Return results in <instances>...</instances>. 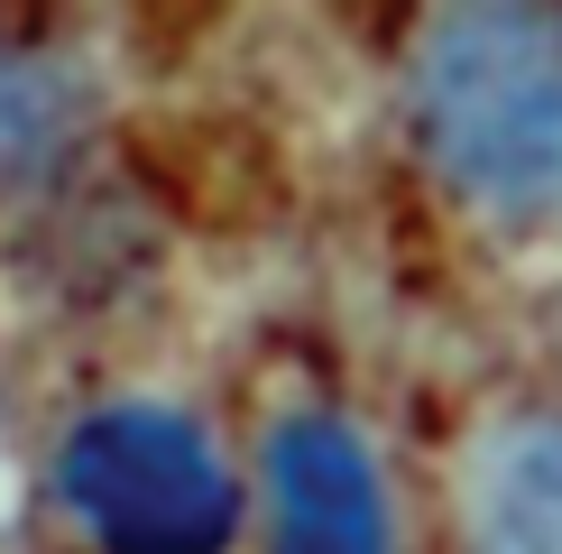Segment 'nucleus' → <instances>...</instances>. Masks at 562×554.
<instances>
[{
	"label": "nucleus",
	"instance_id": "4",
	"mask_svg": "<svg viewBox=\"0 0 562 554\" xmlns=\"http://www.w3.org/2000/svg\"><path fill=\"white\" fill-rule=\"evenodd\" d=\"M461 554H562V407H526L471 444Z\"/></svg>",
	"mask_w": 562,
	"mask_h": 554
},
{
	"label": "nucleus",
	"instance_id": "5",
	"mask_svg": "<svg viewBox=\"0 0 562 554\" xmlns=\"http://www.w3.org/2000/svg\"><path fill=\"white\" fill-rule=\"evenodd\" d=\"M75 138V75L37 46H0V176H37Z\"/></svg>",
	"mask_w": 562,
	"mask_h": 554
},
{
	"label": "nucleus",
	"instance_id": "2",
	"mask_svg": "<svg viewBox=\"0 0 562 554\" xmlns=\"http://www.w3.org/2000/svg\"><path fill=\"white\" fill-rule=\"evenodd\" d=\"M46 490H56L65 527L92 554H231V536L249 518V490L231 472V453L176 398L83 407L56 444Z\"/></svg>",
	"mask_w": 562,
	"mask_h": 554
},
{
	"label": "nucleus",
	"instance_id": "3",
	"mask_svg": "<svg viewBox=\"0 0 562 554\" xmlns=\"http://www.w3.org/2000/svg\"><path fill=\"white\" fill-rule=\"evenodd\" d=\"M268 554H396L387 462L341 407H286L259 444Z\"/></svg>",
	"mask_w": 562,
	"mask_h": 554
},
{
	"label": "nucleus",
	"instance_id": "1",
	"mask_svg": "<svg viewBox=\"0 0 562 554\" xmlns=\"http://www.w3.org/2000/svg\"><path fill=\"white\" fill-rule=\"evenodd\" d=\"M406 130L488 222H562V10H434L406 46Z\"/></svg>",
	"mask_w": 562,
	"mask_h": 554
}]
</instances>
